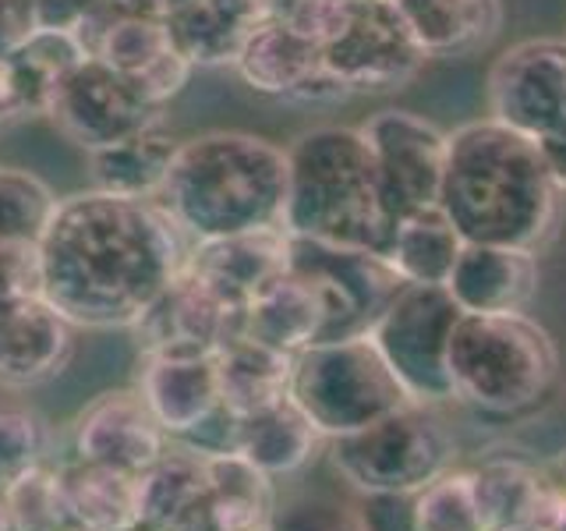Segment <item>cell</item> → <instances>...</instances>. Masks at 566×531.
Masks as SVG:
<instances>
[{
  "instance_id": "9a60e30c",
  "label": "cell",
  "mask_w": 566,
  "mask_h": 531,
  "mask_svg": "<svg viewBox=\"0 0 566 531\" xmlns=\"http://www.w3.org/2000/svg\"><path fill=\"white\" fill-rule=\"evenodd\" d=\"M135 333L142 354H220L244 336V309L181 266Z\"/></svg>"
},
{
  "instance_id": "8d00e7d4",
  "label": "cell",
  "mask_w": 566,
  "mask_h": 531,
  "mask_svg": "<svg viewBox=\"0 0 566 531\" xmlns=\"http://www.w3.org/2000/svg\"><path fill=\"white\" fill-rule=\"evenodd\" d=\"M46 454V421L35 407L14 397H0V489L40 468Z\"/></svg>"
},
{
  "instance_id": "52a82bcc",
  "label": "cell",
  "mask_w": 566,
  "mask_h": 531,
  "mask_svg": "<svg viewBox=\"0 0 566 531\" xmlns=\"http://www.w3.org/2000/svg\"><path fill=\"white\" fill-rule=\"evenodd\" d=\"M291 400L326 439L365 429L411 404L371 336L312 344L294 354Z\"/></svg>"
},
{
  "instance_id": "484cf974",
  "label": "cell",
  "mask_w": 566,
  "mask_h": 531,
  "mask_svg": "<svg viewBox=\"0 0 566 531\" xmlns=\"http://www.w3.org/2000/svg\"><path fill=\"white\" fill-rule=\"evenodd\" d=\"M294 354L252 336H238L217 354L220 404L227 415L248 418L291 397Z\"/></svg>"
},
{
  "instance_id": "d6986e66",
  "label": "cell",
  "mask_w": 566,
  "mask_h": 531,
  "mask_svg": "<svg viewBox=\"0 0 566 531\" xmlns=\"http://www.w3.org/2000/svg\"><path fill=\"white\" fill-rule=\"evenodd\" d=\"M75 351V326L43 294L0 301V383L40 386L61 376Z\"/></svg>"
},
{
  "instance_id": "1f68e13d",
  "label": "cell",
  "mask_w": 566,
  "mask_h": 531,
  "mask_svg": "<svg viewBox=\"0 0 566 531\" xmlns=\"http://www.w3.org/2000/svg\"><path fill=\"white\" fill-rule=\"evenodd\" d=\"M460 248H464V238L457 235V227L436 202L397 220V235L386 262L400 273L403 283H439V288H447Z\"/></svg>"
},
{
  "instance_id": "f546056e",
  "label": "cell",
  "mask_w": 566,
  "mask_h": 531,
  "mask_svg": "<svg viewBox=\"0 0 566 531\" xmlns=\"http://www.w3.org/2000/svg\"><path fill=\"white\" fill-rule=\"evenodd\" d=\"M82 58H85V46L78 35L71 29H50V25H40L14 53L0 58L18 121L43 117L53 88L61 85V79Z\"/></svg>"
},
{
  "instance_id": "c3c4849f",
  "label": "cell",
  "mask_w": 566,
  "mask_h": 531,
  "mask_svg": "<svg viewBox=\"0 0 566 531\" xmlns=\"http://www.w3.org/2000/svg\"><path fill=\"white\" fill-rule=\"evenodd\" d=\"M506 531H538L535 524H521V528H506Z\"/></svg>"
},
{
  "instance_id": "9c48e42d",
  "label": "cell",
  "mask_w": 566,
  "mask_h": 531,
  "mask_svg": "<svg viewBox=\"0 0 566 531\" xmlns=\"http://www.w3.org/2000/svg\"><path fill=\"white\" fill-rule=\"evenodd\" d=\"M291 270L312 283L323 305L318 344L368 336L389 301L403 288L400 273L376 252L336 248L308 238H291Z\"/></svg>"
},
{
  "instance_id": "ba28073f",
  "label": "cell",
  "mask_w": 566,
  "mask_h": 531,
  "mask_svg": "<svg viewBox=\"0 0 566 531\" xmlns=\"http://www.w3.org/2000/svg\"><path fill=\"white\" fill-rule=\"evenodd\" d=\"M460 319V305L439 283H403L389 309L371 326V344L394 368L403 394L415 404H450V333Z\"/></svg>"
},
{
  "instance_id": "e0dca14e",
  "label": "cell",
  "mask_w": 566,
  "mask_h": 531,
  "mask_svg": "<svg viewBox=\"0 0 566 531\" xmlns=\"http://www.w3.org/2000/svg\"><path fill=\"white\" fill-rule=\"evenodd\" d=\"M170 450V436L149 412L138 386H117L93 397L75 418L78 460L142 475Z\"/></svg>"
},
{
  "instance_id": "e575fe53",
  "label": "cell",
  "mask_w": 566,
  "mask_h": 531,
  "mask_svg": "<svg viewBox=\"0 0 566 531\" xmlns=\"http://www.w3.org/2000/svg\"><path fill=\"white\" fill-rule=\"evenodd\" d=\"M57 195L43 177L22 167H0V238H35L40 241Z\"/></svg>"
},
{
  "instance_id": "7dc6e473",
  "label": "cell",
  "mask_w": 566,
  "mask_h": 531,
  "mask_svg": "<svg viewBox=\"0 0 566 531\" xmlns=\"http://www.w3.org/2000/svg\"><path fill=\"white\" fill-rule=\"evenodd\" d=\"M0 531H14L11 507H8V500H4V489H0Z\"/></svg>"
},
{
  "instance_id": "60d3db41",
  "label": "cell",
  "mask_w": 566,
  "mask_h": 531,
  "mask_svg": "<svg viewBox=\"0 0 566 531\" xmlns=\"http://www.w3.org/2000/svg\"><path fill=\"white\" fill-rule=\"evenodd\" d=\"M40 29L32 0H0V58H8Z\"/></svg>"
},
{
  "instance_id": "836d02e7",
  "label": "cell",
  "mask_w": 566,
  "mask_h": 531,
  "mask_svg": "<svg viewBox=\"0 0 566 531\" xmlns=\"http://www.w3.org/2000/svg\"><path fill=\"white\" fill-rule=\"evenodd\" d=\"M415 531H489L474 500L471 471L450 468L411 496Z\"/></svg>"
},
{
  "instance_id": "6da1fadb",
  "label": "cell",
  "mask_w": 566,
  "mask_h": 531,
  "mask_svg": "<svg viewBox=\"0 0 566 531\" xmlns=\"http://www.w3.org/2000/svg\"><path fill=\"white\" fill-rule=\"evenodd\" d=\"M185 230L156 199L85 188L40 235L43 298L75 330H135L188 259Z\"/></svg>"
},
{
  "instance_id": "f907efd6",
  "label": "cell",
  "mask_w": 566,
  "mask_h": 531,
  "mask_svg": "<svg viewBox=\"0 0 566 531\" xmlns=\"http://www.w3.org/2000/svg\"><path fill=\"white\" fill-rule=\"evenodd\" d=\"M138 531H146V528H138Z\"/></svg>"
},
{
  "instance_id": "f6af8a7d",
  "label": "cell",
  "mask_w": 566,
  "mask_h": 531,
  "mask_svg": "<svg viewBox=\"0 0 566 531\" xmlns=\"http://www.w3.org/2000/svg\"><path fill=\"white\" fill-rule=\"evenodd\" d=\"M8 124H18V111H14L11 88L4 79V67H0V128H8Z\"/></svg>"
},
{
  "instance_id": "ee69618b",
  "label": "cell",
  "mask_w": 566,
  "mask_h": 531,
  "mask_svg": "<svg viewBox=\"0 0 566 531\" xmlns=\"http://www.w3.org/2000/svg\"><path fill=\"white\" fill-rule=\"evenodd\" d=\"M535 146H538V153L545 159L548 174H553V181L566 191V124H563V128H556V132L542 135Z\"/></svg>"
},
{
  "instance_id": "7bdbcfd3",
  "label": "cell",
  "mask_w": 566,
  "mask_h": 531,
  "mask_svg": "<svg viewBox=\"0 0 566 531\" xmlns=\"http://www.w3.org/2000/svg\"><path fill=\"white\" fill-rule=\"evenodd\" d=\"M531 524H535L538 531H566V492L548 475L542 482L535 513H531Z\"/></svg>"
},
{
  "instance_id": "cb8c5ba5",
  "label": "cell",
  "mask_w": 566,
  "mask_h": 531,
  "mask_svg": "<svg viewBox=\"0 0 566 531\" xmlns=\"http://www.w3.org/2000/svg\"><path fill=\"white\" fill-rule=\"evenodd\" d=\"M429 61L474 58L503 32V0H389Z\"/></svg>"
},
{
  "instance_id": "277c9868",
  "label": "cell",
  "mask_w": 566,
  "mask_h": 531,
  "mask_svg": "<svg viewBox=\"0 0 566 531\" xmlns=\"http://www.w3.org/2000/svg\"><path fill=\"white\" fill-rule=\"evenodd\" d=\"M283 230L291 238L389 256L397 212L386 202L376 159L358 128L323 124L287 146Z\"/></svg>"
},
{
  "instance_id": "83f0119b",
  "label": "cell",
  "mask_w": 566,
  "mask_h": 531,
  "mask_svg": "<svg viewBox=\"0 0 566 531\" xmlns=\"http://www.w3.org/2000/svg\"><path fill=\"white\" fill-rule=\"evenodd\" d=\"M61 489L67 518L82 531H138V475L93 460L61 468Z\"/></svg>"
},
{
  "instance_id": "8992f818",
  "label": "cell",
  "mask_w": 566,
  "mask_h": 531,
  "mask_svg": "<svg viewBox=\"0 0 566 531\" xmlns=\"http://www.w3.org/2000/svg\"><path fill=\"white\" fill-rule=\"evenodd\" d=\"M336 475L361 496H415L453 468V436L429 404H403L365 429L326 439Z\"/></svg>"
},
{
  "instance_id": "bcb514c9",
  "label": "cell",
  "mask_w": 566,
  "mask_h": 531,
  "mask_svg": "<svg viewBox=\"0 0 566 531\" xmlns=\"http://www.w3.org/2000/svg\"><path fill=\"white\" fill-rule=\"evenodd\" d=\"M548 478H553V482L566 492V447L556 454V460H553V475H548Z\"/></svg>"
},
{
  "instance_id": "ac0fdd59",
  "label": "cell",
  "mask_w": 566,
  "mask_h": 531,
  "mask_svg": "<svg viewBox=\"0 0 566 531\" xmlns=\"http://www.w3.org/2000/svg\"><path fill=\"white\" fill-rule=\"evenodd\" d=\"M138 394L170 439H191L223 412L217 354H142Z\"/></svg>"
},
{
  "instance_id": "3957f363",
  "label": "cell",
  "mask_w": 566,
  "mask_h": 531,
  "mask_svg": "<svg viewBox=\"0 0 566 531\" xmlns=\"http://www.w3.org/2000/svg\"><path fill=\"white\" fill-rule=\"evenodd\" d=\"M156 202L191 241L283 227L287 149L238 128L181 138Z\"/></svg>"
},
{
  "instance_id": "74e56055",
  "label": "cell",
  "mask_w": 566,
  "mask_h": 531,
  "mask_svg": "<svg viewBox=\"0 0 566 531\" xmlns=\"http://www.w3.org/2000/svg\"><path fill=\"white\" fill-rule=\"evenodd\" d=\"M273 531H368L358 507H347L329 496H297L280 503L273 513Z\"/></svg>"
},
{
  "instance_id": "2e32d148",
  "label": "cell",
  "mask_w": 566,
  "mask_h": 531,
  "mask_svg": "<svg viewBox=\"0 0 566 531\" xmlns=\"http://www.w3.org/2000/svg\"><path fill=\"white\" fill-rule=\"evenodd\" d=\"M238 79L259 96L291 103H340L350 100L323 67V43L308 40L280 22L262 18L248 35L238 61Z\"/></svg>"
},
{
  "instance_id": "30bf717a",
  "label": "cell",
  "mask_w": 566,
  "mask_h": 531,
  "mask_svg": "<svg viewBox=\"0 0 566 531\" xmlns=\"http://www.w3.org/2000/svg\"><path fill=\"white\" fill-rule=\"evenodd\" d=\"M424 61L389 0H347L340 25L323 40L326 75L347 96L397 93L418 79Z\"/></svg>"
},
{
  "instance_id": "5b68a950",
  "label": "cell",
  "mask_w": 566,
  "mask_h": 531,
  "mask_svg": "<svg viewBox=\"0 0 566 531\" xmlns=\"http://www.w3.org/2000/svg\"><path fill=\"white\" fill-rule=\"evenodd\" d=\"M453 400L485 415H521L559 376L553 333L527 312H460L447 351Z\"/></svg>"
},
{
  "instance_id": "4dcf8cb0",
  "label": "cell",
  "mask_w": 566,
  "mask_h": 531,
  "mask_svg": "<svg viewBox=\"0 0 566 531\" xmlns=\"http://www.w3.org/2000/svg\"><path fill=\"white\" fill-rule=\"evenodd\" d=\"M206 457L217 531H273L276 489L273 478L238 450H212Z\"/></svg>"
},
{
  "instance_id": "ffe728a7",
  "label": "cell",
  "mask_w": 566,
  "mask_h": 531,
  "mask_svg": "<svg viewBox=\"0 0 566 531\" xmlns=\"http://www.w3.org/2000/svg\"><path fill=\"white\" fill-rule=\"evenodd\" d=\"M291 262V235L283 227H262L248 235L191 241L185 266L220 291L238 309H248L265 283H273Z\"/></svg>"
},
{
  "instance_id": "d590c367",
  "label": "cell",
  "mask_w": 566,
  "mask_h": 531,
  "mask_svg": "<svg viewBox=\"0 0 566 531\" xmlns=\"http://www.w3.org/2000/svg\"><path fill=\"white\" fill-rule=\"evenodd\" d=\"M4 500L11 507L14 531H71L75 528L64 507L61 471H50L43 465L25 471L4 489Z\"/></svg>"
},
{
  "instance_id": "7a4b0ae2",
  "label": "cell",
  "mask_w": 566,
  "mask_h": 531,
  "mask_svg": "<svg viewBox=\"0 0 566 531\" xmlns=\"http://www.w3.org/2000/svg\"><path fill=\"white\" fill-rule=\"evenodd\" d=\"M439 209L464 244L538 252L566 217V191L553 181L535 142L482 117L447 132Z\"/></svg>"
},
{
  "instance_id": "d6a6232c",
  "label": "cell",
  "mask_w": 566,
  "mask_h": 531,
  "mask_svg": "<svg viewBox=\"0 0 566 531\" xmlns=\"http://www.w3.org/2000/svg\"><path fill=\"white\" fill-rule=\"evenodd\" d=\"M545 475L527 465L524 457H489L485 465L471 468L474 500L489 531H506L531 524Z\"/></svg>"
},
{
  "instance_id": "7c38bea8",
  "label": "cell",
  "mask_w": 566,
  "mask_h": 531,
  "mask_svg": "<svg viewBox=\"0 0 566 531\" xmlns=\"http://www.w3.org/2000/svg\"><path fill=\"white\" fill-rule=\"evenodd\" d=\"M88 58L111 64L124 79H132L156 106L185 93L195 75V64L174 46L164 25V14L117 11L111 4H96L75 29Z\"/></svg>"
},
{
  "instance_id": "44dd1931",
  "label": "cell",
  "mask_w": 566,
  "mask_h": 531,
  "mask_svg": "<svg viewBox=\"0 0 566 531\" xmlns=\"http://www.w3.org/2000/svg\"><path fill=\"white\" fill-rule=\"evenodd\" d=\"M447 291L460 312H524L538 294V252L510 244H464Z\"/></svg>"
},
{
  "instance_id": "4316f807",
  "label": "cell",
  "mask_w": 566,
  "mask_h": 531,
  "mask_svg": "<svg viewBox=\"0 0 566 531\" xmlns=\"http://www.w3.org/2000/svg\"><path fill=\"white\" fill-rule=\"evenodd\" d=\"M177 142L181 138H174V132L167 128V117H159L142 132L114 142V146L85 153L93 188L128 195V199H156L167 181Z\"/></svg>"
},
{
  "instance_id": "f1b7e54d",
  "label": "cell",
  "mask_w": 566,
  "mask_h": 531,
  "mask_svg": "<svg viewBox=\"0 0 566 531\" xmlns=\"http://www.w3.org/2000/svg\"><path fill=\"white\" fill-rule=\"evenodd\" d=\"M318 333H323V305L312 283L297 277L291 266L273 283H265L244 309V336L287 354L318 344Z\"/></svg>"
},
{
  "instance_id": "b9f144b4",
  "label": "cell",
  "mask_w": 566,
  "mask_h": 531,
  "mask_svg": "<svg viewBox=\"0 0 566 531\" xmlns=\"http://www.w3.org/2000/svg\"><path fill=\"white\" fill-rule=\"evenodd\" d=\"M32 4H35V14H40V25L75 32L99 0H32Z\"/></svg>"
},
{
  "instance_id": "4fadbf2b",
  "label": "cell",
  "mask_w": 566,
  "mask_h": 531,
  "mask_svg": "<svg viewBox=\"0 0 566 531\" xmlns=\"http://www.w3.org/2000/svg\"><path fill=\"white\" fill-rule=\"evenodd\" d=\"M489 117L531 142L566 124V35L521 40L489 67Z\"/></svg>"
},
{
  "instance_id": "7402d4cb",
  "label": "cell",
  "mask_w": 566,
  "mask_h": 531,
  "mask_svg": "<svg viewBox=\"0 0 566 531\" xmlns=\"http://www.w3.org/2000/svg\"><path fill=\"white\" fill-rule=\"evenodd\" d=\"M138 507L146 531H217L206 457L195 447H170L138 475Z\"/></svg>"
},
{
  "instance_id": "681fc988",
  "label": "cell",
  "mask_w": 566,
  "mask_h": 531,
  "mask_svg": "<svg viewBox=\"0 0 566 531\" xmlns=\"http://www.w3.org/2000/svg\"><path fill=\"white\" fill-rule=\"evenodd\" d=\"M71 531H82V528H71Z\"/></svg>"
},
{
  "instance_id": "d4e9b609",
  "label": "cell",
  "mask_w": 566,
  "mask_h": 531,
  "mask_svg": "<svg viewBox=\"0 0 566 531\" xmlns=\"http://www.w3.org/2000/svg\"><path fill=\"white\" fill-rule=\"evenodd\" d=\"M323 447L326 436L315 429L291 397L259 415L234 418V433H230V450L244 454L270 478L301 471L323 454Z\"/></svg>"
},
{
  "instance_id": "5bb4252c",
  "label": "cell",
  "mask_w": 566,
  "mask_h": 531,
  "mask_svg": "<svg viewBox=\"0 0 566 531\" xmlns=\"http://www.w3.org/2000/svg\"><path fill=\"white\" fill-rule=\"evenodd\" d=\"M358 132L368 142L386 202L397 212V220L439 202L447 132H439L432 121L415 111H379L358 124Z\"/></svg>"
},
{
  "instance_id": "8fae6325",
  "label": "cell",
  "mask_w": 566,
  "mask_h": 531,
  "mask_svg": "<svg viewBox=\"0 0 566 531\" xmlns=\"http://www.w3.org/2000/svg\"><path fill=\"white\" fill-rule=\"evenodd\" d=\"M43 117L71 146H78L82 153H96L159 121L164 106H156L120 71L85 53L53 88Z\"/></svg>"
},
{
  "instance_id": "f35d334b",
  "label": "cell",
  "mask_w": 566,
  "mask_h": 531,
  "mask_svg": "<svg viewBox=\"0 0 566 531\" xmlns=\"http://www.w3.org/2000/svg\"><path fill=\"white\" fill-rule=\"evenodd\" d=\"M43 294V259L35 238H0V301Z\"/></svg>"
},
{
  "instance_id": "ab89813d",
  "label": "cell",
  "mask_w": 566,
  "mask_h": 531,
  "mask_svg": "<svg viewBox=\"0 0 566 531\" xmlns=\"http://www.w3.org/2000/svg\"><path fill=\"white\" fill-rule=\"evenodd\" d=\"M347 0H262V11L270 22L287 25L308 40L323 43L326 35L340 25Z\"/></svg>"
},
{
  "instance_id": "603a6c76",
  "label": "cell",
  "mask_w": 566,
  "mask_h": 531,
  "mask_svg": "<svg viewBox=\"0 0 566 531\" xmlns=\"http://www.w3.org/2000/svg\"><path fill=\"white\" fill-rule=\"evenodd\" d=\"M159 11L174 46L195 67H234L265 18L262 0H159Z\"/></svg>"
}]
</instances>
